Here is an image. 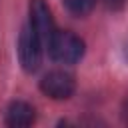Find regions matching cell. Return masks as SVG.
<instances>
[{
  "instance_id": "1",
  "label": "cell",
  "mask_w": 128,
  "mask_h": 128,
  "mask_svg": "<svg viewBox=\"0 0 128 128\" xmlns=\"http://www.w3.org/2000/svg\"><path fill=\"white\" fill-rule=\"evenodd\" d=\"M46 44L50 58L60 64H76L84 56V42L68 30H54Z\"/></svg>"
},
{
  "instance_id": "2",
  "label": "cell",
  "mask_w": 128,
  "mask_h": 128,
  "mask_svg": "<svg viewBox=\"0 0 128 128\" xmlns=\"http://www.w3.org/2000/svg\"><path fill=\"white\" fill-rule=\"evenodd\" d=\"M18 60L26 72H36L42 62V38L28 24L18 36Z\"/></svg>"
},
{
  "instance_id": "3",
  "label": "cell",
  "mask_w": 128,
  "mask_h": 128,
  "mask_svg": "<svg viewBox=\"0 0 128 128\" xmlns=\"http://www.w3.org/2000/svg\"><path fill=\"white\" fill-rule=\"evenodd\" d=\"M40 90H42V94H46L52 100H66L74 94L76 82H74L72 74H68L64 70H52V72L44 74V78L40 80Z\"/></svg>"
},
{
  "instance_id": "4",
  "label": "cell",
  "mask_w": 128,
  "mask_h": 128,
  "mask_svg": "<svg viewBox=\"0 0 128 128\" xmlns=\"http://www.w3.org/2000/svg\"><path fill=\"white\" fill-rule=\"evenodd\" d=\"M28 14H30V26L34 28V32L46 44L48 38L52 36V32L56 30L54 28V18H52V12H50L48 4L44 0H30Z\"/></svg>"
},
{
  "instance_id": "5",
  "label": "cell",
  "mask_w": 128,
  "mask_h": 128,
  "mask_svg": "<svg viewBox=\"0 0 128 128\" xmlns=\"http://www.w3.org/2000/svg\"><path fill=\"white\" fill-rule=\"evenodd\" d=\"M34 120H36V110H34L32 104H28V102H24V100H14V102L8 104L6 116H4L6 126L24 128V126L34 124Z\"/></svg>"
},
{
  "instance_id": "6",
  "label": "cell",
  "mask_w": 128,
  "mask_h": 128,
  "mask_svg": "<svg viewBox=\"0 0 128 128\" xmlns=\"http://www.w3.org/2000/svg\"><path fill=\"white\" fill-rule=\"evenodd\" d=\"M62 2H64L66 10L72 16H78V18L90 14L92 8H94V4H96V0H62Z\"/></svg>"
},
{
  "instance_id": "7",
  "label": "cell",
  "mask_w": 128,
  "mask_h": 128,
  "mask_svg": "<svg viewBox=\"0 0 128 128\" xmlns=\"http://www.w3.org/2000/svg\"><path fill=\"white\" fill-rule=\"evenodd\" d=\"M124 114H126V118H128V94H126V98H124Z\"/></svg>"
},
{
  "instance_id": "8",
  "label": "cell",
  "mask_w": 128,
  "mask_h": 128,
  "mask_svg": "<svg viewBox=\"0 0 128 128\" xmlns=\"http://www.w3.org/2000/svg\"><path fill=\"white\" fill-rule=\"evenodd\" d=\"M126 58H128V44H126Z\"/></svg>"
}]
</instances>
